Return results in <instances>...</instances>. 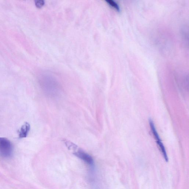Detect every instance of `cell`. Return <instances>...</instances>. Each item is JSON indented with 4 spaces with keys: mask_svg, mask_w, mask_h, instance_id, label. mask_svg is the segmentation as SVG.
<instances>
[{
    "mask_svg": "<svg viewBox=\"0 0 189 189\" xmlns=\"http://www.w3.org/2000/svg\"><path fill=\"white\" fill-rule=\"evenodd\" d=\"M13 148L9 140L5 138H0V155L8 158L12 156Z\"/></svg>",
    "mask_w": 189,
    "mask_h": 189,
    "instance_id": "obj_1",
    "label": "cell"
},
{
    "mask_svg": "<svg viewBox=\"0 0 189 189\" xmlns=\"http://www.w3.org/2000/svg\"><path fill=\"white\" fill-rule=\"evenodd\" d=\"M150 126V127L151 129L152 130V134L154 136L155 139L157 143V144L159 146L161 152L163 155V157L164 158L165 161L167 162H168L169 159H168L167 153L166 151V148H165L163 143L162 142V140H161L160 137H159V134H158L157 131H156V127H155V124L153 121L150 119L149 120Z\"/></svg>",
    "mask_w": 189,
    "mask_h": 189,
    "instance_id": "obj_2",
    "label": "cell"
},
{
    "mask_svg": "<svg viewBox=\"0 0 189 189\" xmlns=\"http://www.w3.org/2000/svg\"><path fill=\"white\" fill-rule=\"evenodd\" d=\"M73 154L75 156L83 160L91 167H93L94 162L93 158L86 152H84L82 150L79 149L77 152H74Z\"/></svg>",
    "mask_w": 189,
    "mask_h": 189,
    "instance_id": "obj_3",
    "label": "cell"
},
{
    "mask_svg": "<svg viewBox=\"0 0 189 189\" xmlns=\"http://www.w3.org/2000/svg\"><path fill=\"white\" fill-rule=\"evenodd\" d=\"M30 126L29 123L25 122L22 126L19 131V136L20 138H26L30 131Z\"/></svg>",
    "mask_w": 189,
    "mask_h": 189,
    "instance_id": "obj_4",
    "label": "cell"
},
{
    "mask_svg": "<svg viewBox=\"0 0 189 189\" xmlns=\"http://www.w3.org/2000/svg\"><path fill=\"white\" fill-rule=\"evenodd\" d=\"M106 1L107 3V4L111 6L112 7L117 11H119L120 8L119 7V5L114 1H112V0H108V1Z\"/></svg>",
    "mask_w": 189,
    "mask_h": 189,
    "instance_id": "obj_5",
    "label": "cell"
},
{
    "mask_svg": "<svg viewBox=\"0 0 189 189\" xmlns=\"http://www.w3.org/2000/svg\"><path fill=\"white\" fill-rule=\"evenodd\" d=\"M35 4L38 8H41L44 5V2L43 1H36Z\"/></svg>",
    "mask_w": 189,
    "mask_h": 189,
    "instance_id": "obj_6",
    "label": "cell"
}]
</instances>
